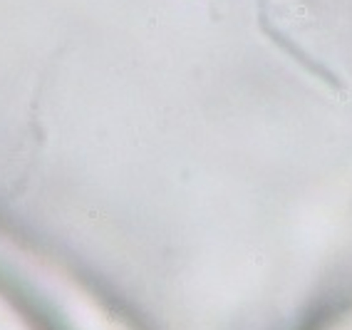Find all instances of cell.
I'll use <instances>...</instances> for the list:
<instances>
[{
	"label": "cell",
	"mask_w": 352,
	"mask_h": 330,
	"mask_svg": "<svg viewBox=\"0 0 352 330\" xmlns=\"http://www.w3.org/2000/svg\"><path fill=\"white\" fill-rule=\"evenodd\" d=\"M322 330H352V315H345L340 320H332L330 325H325Z\"/></svg>",
	"instance_id": "cell-1"
}]
</instances>
